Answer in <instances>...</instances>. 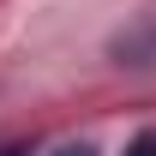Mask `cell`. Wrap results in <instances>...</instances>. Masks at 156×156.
I'll list each match as a JSON object with an SVG mask.
<instances>
[{
    "label": "cell",
    "mask_w": 156,
    "mask_h": 156,
    "mask_svg": "<svg viewBox=\"0 0 156 156\" xmlns=\"http://www.w3.org/2000/svg\"><path fill=\"white\" fill-rule=\"evenodd\" d=\"M54 156H96V150H90V144H60Z\"/></svg>",
    "instance_id": "7a4b0ae2"
},
{
    "label": "cell",
    "mask_w": 156,
    "mask_h": 156,
    "mask_svg": "<svg viewBox=\"0 0 156 156\" xmlns=\"http://www.w3.org/2000/svg\"><path fill=\"white\" fill-rule=\"evenodd\" d=\"M126 156H156V132H138L132 144H126Z\"/></svg>",
    "instance_id": "6da1fadb"
},
{
    "label": "cell",
    "mask_w": 156,
    "mask_h": 156,
    "mask_svg": "<svg viewBox=\"0 0 156 156\" xmlns=\"http://www.w3.org/2000/svg\"><path fill=\"white\" fill-rule=\"evenodd\" d=\"M0 156H30V150H24V144H12V150H0Z\"/></svg>",
    "instance_id": "3957f363"
}]
</instances>
